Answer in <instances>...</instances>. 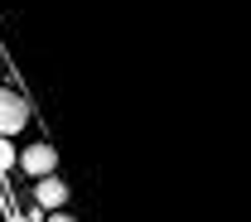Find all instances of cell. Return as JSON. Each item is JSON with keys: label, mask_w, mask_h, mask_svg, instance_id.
<instances>
[{"label": "cell", "mask_w": 251, "mask_h": 222, "mask_svg": "<svg viewBox=\"0 0 251 222\" xmlns=\"http://www.w3.org/2000/svg\"><path fill=\"white\" fill-rule=\"evenodd\" d=\"M29 121V106H25V97L10 92V87H0V135H15V130H25Z\"/></svg>", "instance_id": "obj_1"}, {"label": "cell", "mask_w": 251, "mask_h": 222, "mask_svg": "<svg viewBox=\"0 0 251 222\" xmlns=\"http://www.w3.org/2000/svg\"><path fill=\"white\" fill-rule=\"evenodd\" d=\"M15 164H20L25 174H34V179H49L53 164H58V155H53V145H25V150L15 155Z\"/></svg>", "instance_id": "obj_2"}, {"label": "cell", "mask_w": 251, "mask_h": 222, "mask_svg": "<svg viewBox=\"0 0 251 222\" xmlns=\"http://www.w3.org/2000/svg\"><path fill=\"white\" fill-rule=\"evenodd\" d=\"M34 198H39V208H49V213H58L63 203H68V184L49 174V179H39V184H34Z\"/></svg>", "instance_id": "obj_3"}, {"label": "cell", "mask_w": 251, "mask_h": 222, "mask_svg": "<svg viewBox=\"0 0 251 222\" xmlns=\"http://www.w3.org/2000/svg\"><path fill=\"white\" fill-rule=\"evenodd\" d=\"M5 169H15V145L0 135V174H5Z\"/></svg>", "instance_id": "obj_4"}, {"label": "cell", "mask_w": 251, "mask_h": 222, "mask_svg": "<svg viewBox=\"0 0 251 222\" xmlns=\"http://www.w3.org/2000/svg\"><path fill=\"white\" fill-rule=\"evenodd\" d=\"M49 222H73V218H68V213H63V208H58V213H53V218H49Z\"/></svg>", "instance_id": "obj_5"}]
</instances>
